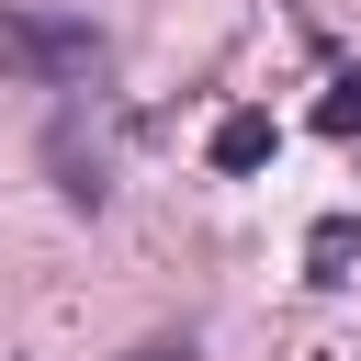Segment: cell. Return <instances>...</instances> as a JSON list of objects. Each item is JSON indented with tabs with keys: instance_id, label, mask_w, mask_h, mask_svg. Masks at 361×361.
<instances>
[{
	"instance_id": "obj_1",
	"label": "cell",
	"mask_w": 361,
	"mask_h": 361,
	"mask_svg": "<svg viewBox=\"0 0 361 361\" xmlns=\"http://www.w3.org/2000/svg\"><path fill=\"white\" fill-rule=\"evenodd\" d=\"M102 23L90 11H0V68L11 79H34L45 102H90V79H102Z\"/></svg>"
},
{
	"instance_id": "obj_2",
	"label": "cell",
	"mask_w": 361,
	"mask_h": 361,
	"mask_svg": "<svg viewBox=\"0 0 361 361\" xmlns=\"http://www.w3.org/2000/svg\"><path fill=\"white\" fill-rule=\"evenodd\" d=\"M248 158H271V113H237V124L214 135V169H248Z\"/></svg>"
},
{
	"instance_id": "obj_3",
	"label": "cell",
	"mask_w": 361,
	"mask_h": 361,
	"mask_svg": "<svg viewBox=\"0 0 361 361\" xmlns=\"http://www.w3.org/2000/svg\"><path fill=\"white\" fill-rule=\"evenodd\" d=\"M316 124H327V135H338V147H361V79H338V90H327V113H316Z\"/></svg>"
}]
</instances>
